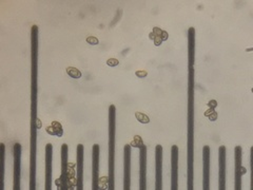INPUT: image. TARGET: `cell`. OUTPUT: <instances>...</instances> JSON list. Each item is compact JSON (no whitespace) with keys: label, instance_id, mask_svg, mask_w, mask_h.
Here are the masks:
<instances>
[{"label":"cell","instance_id":"ac0fdd59","mask_svg":"<svg viewBox=\"0 0 253 190\" xmlns=\"http://www.w3.org/2000/svg\"><path fill=\"white\" fill-rule=\"evenodd\" d=\"M144 143H143V140H141V138L140 137H138V136H136L134 138V140H133V143L131 144V146L132 147H135V148H140V146L143 145Z\"/></svg>","mask_w":253,"mask_h":190},{"label":"cell","instance_id":"3957f363","mask_svg":"<svg viewBox=\"0 0 253 190\" xmlns=\"http://www.w3.org/2000/svg\"><path fill=\"white\" fill-rule=\"evenodd\" d=\"M242 147L234 148V161H236V190L242 189V175L246 173V169L242 164Z\"/></svg>","mask_w":253,"mask_h":190},{"label":"cell","instance_id":"277c9868","mask_svg":"<svg viewBox=\"0 0 253 190\" xmlns=\"http://www.w3.org/2000/svg\"><path fill=\"white\" fill-rule=\"evenodd\" d=\"M67 153L69 148L67 144H64L61 146V176L56 182L60 189H67Z\"/></svg>","mask_w":253,"mask_h":190},{"label":"cell","instance_id":"7a4b0ae2","mask_svg":"<svg viewBox=\"0 0 253 190\" xmlns=\"http://www.w3.org/2000/svg\"><path fill=\"white\" fill-rule=\"evenodd\" d=\"M100 145H93L92 148V186L93 190L100 189Z\"/></svg>","mask_w":253,"mask_h":190},{"label":"cell","instance_id":"8fae6325","mask_svg":"<svg viewBox=\"0 0 253 190\" xmlns=\"http://www.w3.org/2000/svg\"><path fill=\"white\" fill-rule=\"evenodd\" d=\"M211 150L209 146H205L202 149V162H203V189L208 190L210 187V157Z\"/></svg>","mask_w":253,"mask_h":190},{"label":"cell","instance_id":"4fadbf2b","mask_svg":"<svg viewBox=\"0 0 253 190\" xmlns=\"http://www.w3.org/2000/svg\"><path fill=\"white\" fill-rule=\"evenodd\" d=\"M171 164H172V190L178 188V148L177 146H172L171 149Z\"/></svg>","mask_w":253,"mask_h":190},{"label":"cell","instance_id":"7c38bea8","mask_svg":"<svg viewBox=\"0 0 253 190\" xmlns=\"http://www.w3.org/2000/svg\"><path fill=\"white\" fill-rule=\"evenodd\" d=\"M52 153L53 145L49 143L46 146V189L52 188Z\"/></svg>","mask_w":253,"mask_h":190},{"label":"cell","instance_id":"9c48e42d","mask_svg":"<svg viewBox=\"0 0 253 190\" xmlns=\"http://www.w3.org/2000/svg\"><path fill=\"white\" fill-rule=\"evenodd\" d=\"M20 158L21 146L16 143L14 145V189H20Z\"/></svg>","mask_w":253,"mask_h":190},{"label":"cell","instance_id":"ffe728a7","mask_svg":"<svg viewBox=\"0 0 253 190\" xmlns=\"http://www.w3.org/2000/svg\"><path fill=\"white\" fill-rule=\"evenodd\" d=\"M107 65L109 67H116V66L119 65V61L117 60L116 58H110V59L107 60Z\"/></svg>","mask_w":253,"mask_h":190},{"label":"cell","instance_id":"9a60e30c","mask_svg":"<svg viewBox=\"0 0 253 190\" xmlns=\"http://www.w3.org/2000/svg\"><path fill=\"white\" fill-rule=\"evenodd\" d=\"M47 132L48 134H50V136H54V137H57V138H61L64 134V129H63V126H61L60 122L58 121H53L51 126H48L47 127Z\"/></svg>","mask_w":253,"mask_h":190},{"label":"cell","instance_id":"30bf717a","mask_svg":"<svg viewBox=\"0 0 253 190\" xmlns=\"http://www.w3.org/2000/svg\"><path fill=\"white\" fill-rule=\"evenodd\" d=\"M155 162H156V184L155 189H163V147L157 145L155 148Z\"/></svg>","mask_w":253,"mask_h":190},{"label":"cell","instance_id":"52a82bcc","mask_svg":"<svg viewBox=\"0 0 253 190\" xmlns=\"http://www.w3.org/2000/svg\"><path fill=\"white\" fill-rule=\"evenodd\" d=\"M219 190L226 188V147L220 146L219 148Z\"/></svg>","mask_w":253,"mask_h":190},{"label":"cell","instance_id":"e0dca14e","mask_svg":"<svg viewBox=\"0 0 253 190\" xmlns=\"http://www.w3.org/2000/svg\"><path fill=\"white\" fill-rule=\"evenodd\" d=\"M135 118L137 119V121L141 124H149L150 122V119L148 116L141 112H135Z\"/></svg>","mask_w":253,"mask_h":190},{"label":"cell","instance_id":"5b68a950","mask_svg":"<svg viewBox=\"0 0 253 190\" xmlns=\"http://www.w3.org/2000/svg\"><path fill=\"white\" fill-rule=\"evenodd\" d=\"M147 146L144 144L139 148V189H147Z\"/></svg>","mask_w":253,"mask_h":190},{"label":"cell","instance_id":"44dd1931","mask_svg":"<svg viewBox=\"0 0 253 190\" xmlns=\"http://www.w3.org/2000/svg\"><path fill=\"white\" fill-rule=\"evenodd\" d=\"M135 75H136L138 78H144L148 75L147 71H144V70H139V71H136V73H135Z\"/></svg>","mask_w":253,"mask_h":190},{"label":"cell","instance_id":"d6986e66","mask_svg":"<svg viewBox=\"0 0 253 190\" xmlns=\"http://www.w3.org/2000/svg\"><path fill=\"white\" fill-rule=\"evenodd\" d=\"M87 42L89 45H92V46H97L100 45V40H98L95 36H89V37L87 38Z\"/></svg>","mask_w":253,"mask_h":190},{"label":"cell","instance_id":"6da1fadb","mask_svg":"<svg viewBox=\"0 0 253 190\" xmlns=\"http://www.w3.org/2000/svg\"><path fill=\"white\" fill-rule=\"evenodd\" d=\"M116 108H109V189H114V162H115V132H116Z\"/></svg>","mask_w":253,"mask_h":190},{"label":"cell","instance_id":"ba28073f","mask_svg":"<svg viewBox=\"0 0 253 190\" xmlns=\"http://www.w3.org/2000/svg\"><path fill=\"white\" fill-rule=\"evenodd\" d=\"M125 175H123V189H130L131 184V145H126L125 149Z\"/></svg>","mask_w":253,"mask_h":190},{"label":"cell","instance_id":"8992f818","mask_svg":"<svg viewBox=\"0 0 253 190\" xmlns=\"http://www.w3.org/2000/svg\"><path fill=\"white\" fill-rule=\"evenodd\" d=\"M76 160H77V181L76 188L82 190L84 187V147L79 144L76 148Z\"/></svg>","mask_w":253,"mask_h":190},{"label":"cell","instance_id":"5bb4252c","mask_svg":"<svg viewBox=\"0 0 253 190\" xmlns=\"http://www.w3.org/2000/svg\"><path fill=\"white\" fill-rule=\"evenodd\" d=\"M150 39H152L154 41L155 46H160L162 42L168 39V33L165 32V31H162L159 28H154L153 32L150 33Z\"/></svg>","mask_w":253,"mask_h":190},{"label":"cell","instance_id":"2e32d148","mask_svg":"<svg viewBox=\"0 0 253 190\" xmlns=\"http://www.w3.org/2000/svg\"><path fill=\"white\" fill-rule=\"evenodd\" d=\"M67 74L74 79H78L82 77V72H80L78 69L74 68V67H69V68H67Z\"/></svg>","mask_w":253,"mask_h":190}]
</instances>
